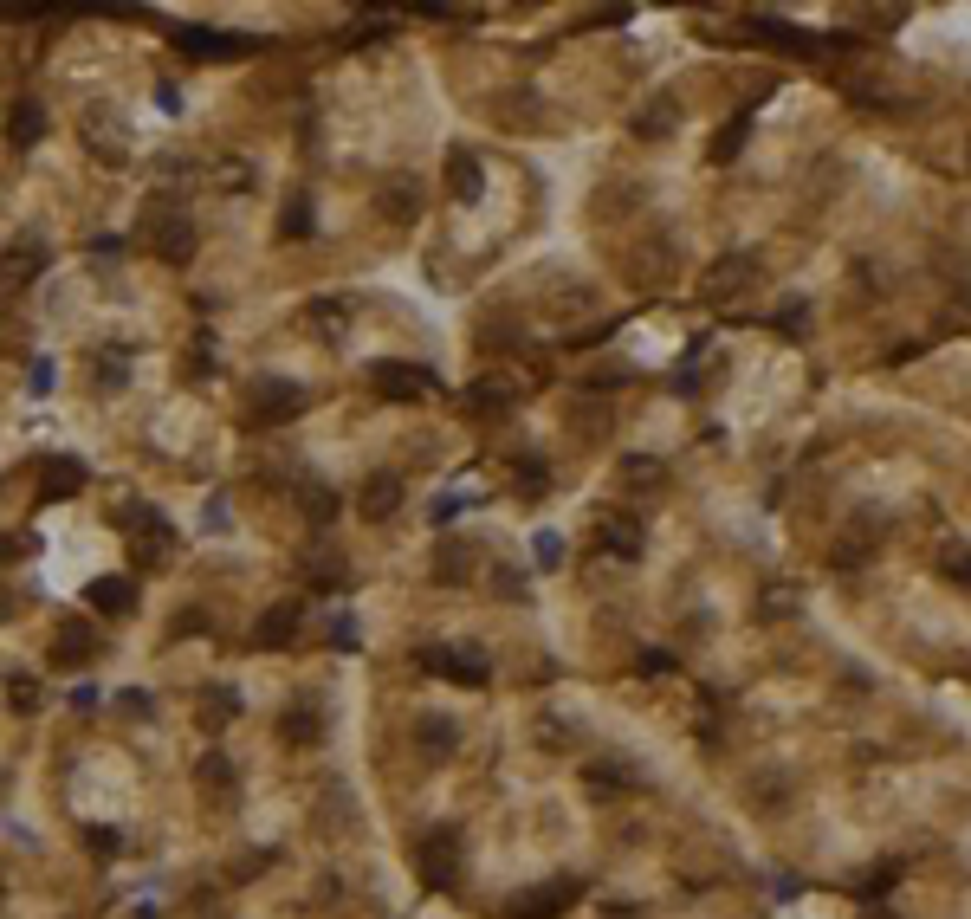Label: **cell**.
Instances as JSON below:
<instances>
[{
  "instance_id": "1",
  "label": "cell",
  "mask_w": 971,
  "mask_h": 919,
  "mask_svg": "<svg viewBox=\"0 0 971 919\" xmlns=\"http://www.w3.org/2000/svg\"><path fill=\"white\" fill-rule=\"evenodd\" d=\"M143 233H149V246H156V259H169V266H188V259H195V221H188L182 201H149Z\"/></svg>"
},
{
  "instance_id": "2",
  "label": "cell",
  "mask_w": 971,
  "mask_h": 919,
  "mask_svg": "<svg viewBox=\"0 0 971 919\" xmlns=\"http://www.w3.org/2000/svg\"><path fill=\"white\" fill-rule=\"evenodd\" d=\"M421 208H428V195H421V175H382L376 188V214L389 227H415Z\"/></svg>"
},
{
  "instance_id": "3",
  "label": "cell",
  "mask_w": 971,
  "mask_h": 919,
  "mask_svg": "<svg viewBox=\"0 0 971 919\" xmlns=\"http://www.w3.org/2000/svg\"><path fill=\"white\" fill-rule=\"evenodd\" d=\"M369 389H376L382 402H415V395L434 389V376H428V369H415V363H395V356H382V363H369Z\"/></svg>"
},
{
  "instance_id": "4",
  "label": "cell",
  "mask_w": 971,
  "mask_h": 919,
  "mask_svg": "<svg viewBox=\"0 0 971 919\" xmlns=\"http://www.w3.org/2000/svg\"><path fill=\"white\" fill-rule=\"evenodd\" d=\"M305 402H311V395L298 389V382L272 376V382H259V389H253V421H259V428H279V421H298V415H305Z\"/></svg>"
},
{
  "instance_id": "5",
  "label": "cell",
  "mask_w": 971,
  "mask_h": 919,
  "mask_svg": "<svg viewBox=\"0 0 971 919\" xmlns=\"http://www.w3.org/2000/svg\"><path fill=\"white\" fill-rule=\"evenodd\" d=\"M583 887L577 881H544V887H525V894H512V907H505V919H557L577 907Z\"/></svg>"
},
{
  "instance_id": "6",
  "label": "cell",
  "mask_w": 971,
  "mask_h": 919,
  "mask_svg": "<svg viewBox=\"0 0 971 919\" xmlns=\"http://www.w3.org/2000/svg\"><path fill=\"white\" fill-rule=\"evenodd\" d=\"M421 674H447V680H460V687H486L492 661L480 648H421Z\"/></svg>"
},
{
  "instance_id": "7",
  "label": "cell",
  "mask_w": 971,
  "mask_h": 919,
  "mask_svg": "<svg viewBox=\"0 0 971 919\" xmlns=\"http://www.w3.org/2000/svg\"><path fill=\"white\" fill-rule=\"evenodd\" d=\"M421 861V881L428 887H454V861H460V829H428L415 848Z\"/></svg>"
},
{
  "instance_id": "8",
  "label": "cell",
  "mask_w": 971,
  "mask_h": 919,
  "mask_svg": "<svg viewBox=\"0 0 971 919\" xmlns=\"http://www.w3.org/2000/svg\"><path fill=\"white\" fill-rule=\"evenodd\" d=\"M751 279H758V259H751V253H732V259H713V266H706L700 292L706 298H738Z\"/></svg>"
},
{
  "instance_id": "9",
  "label": "cell",
  "mask_w": 971,
  "mask_h": 919,
  "mask_svg": "<svg viewBox=\"0 0 971 919\" xmlns=\"http://www.w3.org/2000/svg\"><path fill=\"white\" fill-rule=\"evenodd\" d=\"M298 628H305V609H298V602H272V609L259 615L253 641H259L266 654H279V648H292V641H298Z\"/></svg>"
},
{
  "instance_id": "10",
  "label": "cell",
  "mask_w": 971,
  "mask_h": 919,
  "mask_svg": "<svg viewBox=\"0 0 971 919\" xmlns=\"http://www.w3.org/2000/svg\"><path fill=\"white\" fill-rule=\"evenodd\" d=\"M175 46H182L188 59H246V52H253V39H227V33H208V26H182V33H175Z\"/></svg>"
},
{
  "instance_id": "11",
  "label": "cell",
  "mask_w": 971,
  "mask_h": 919,
  "mask_svg": "<svg viewBox=\"0 0 971 919\" xmlns=\"http://www.w3.org/2000/svg\"><path fill=\"white\" fill-rule=\"evenodd\" d=\"M46 240H20V246H7V253H0V279L7 285H33L39 272H46Z\"/></svg>"
},
{
  "instance_id": "12",
  "label": "cell",
  "mask_w": 971,
  "mask_h": 919,
  "mask_svg": "<svg viewBox=\"0 0 971 919\" xmlns=\"http://www.w3.org/2000/svg\"><path fill=\"white\" fill-rule=\"evenodd\" d=\"M596 544H603L609 557H622V564H635V557H641V518H622V512H609L603 525H596Z\"/></svg>"
},
{
  "instance_id": "13",
  "label": "cell",
  "mask_w": 971,
  "mask_h": 919,
  "mask_svg": "<svg viewBox=\"0 0 971 919\" xmlns=\"http://www.w3.org/2000/svg\"><path fill=\"white\" fill-rule=\"evenodd\" d=\"M564 421L583 434V441H603V434H609V402H603V395H590V389H577V395H570V408H564Z\"/></svg>"
},
{
  "instance_id": "14",
  "label": "cell",
  "mask_w": 971,
  "mask_h": 919,
  "mask_svg": "<svg viewBox=\"0 0 971 919\" xmlns=\"http://www.w3.org/2000/svg\"><path fill=\"white\" fill-rule=\"evenodd\" d=\"M91 654H98V635H91L85 622H59V628H52V661H59V667H85Z\"/></svg>"
},
{
  "instance_id": "15",
  "label": "cell",
  "mask_w": 971,
  "mask_h": 919,
  "mask_svg": "<svg viewBox=\"0 0 971 919\" xmlns=\"http://www.w3.org/2000/svg\"><path fill=\"white\" fill-rule=\"evenodd\" d=\"M480 182H486L480 156H473V149H447V195H454V201H480Z\"/></svg>"
},
{
  "instance_id": "16",
  "label": "cell",
  "mask_w": 971,
  "mask_h": 919,
  "mask_svg": "<svg viewBox=\"0 0 971 919\" xmlns=\"http://www.w3.org/2000/svg\"><path fill=\"white\" fill-rule=\"evenodd\" d=\"M279 738H285V745H298V751L318 745V738H324V712L305 706V699H298V706H285L279 712Z\"/></svg>"
},
{
  "instance_id": "17",
  "label": "cell",
  "mask_w": 971,
  "mask_h": 919,
  "mask_svg": "<svg viewBox=\"0 0 971 919\" xmlns=\"http://www.w3.org/2000/svg\"><path fill=\"white\" fill-rule=\"evenodd\" d=\"M195 784L208 790V797L234 803V790H240V777H234V758H227V751H208V758L195 764Z\"/></svg>"
},
{
  "instance_id": "18",
  "label": "cell",
  "mask_w": 971,
  "mask_h": 919,
  "mask_svg": "<svg viewBox=\"0 0 971 919\" xmlns=\"http://www.w3.org/2000/svg\"><path fill=\"white\" fill-rule=\"evenodd\" d=\"M415 745L428 751V758H454V745H460L454 719H441V712H421V719H415Z\"/></svg>"
},
{
  "instance_id": "19",
  "label": "cell",
  "mask_w": 971,
  "mask_h": 919,
  "mask_svg": "<svg viewBox=\"0 0 971 919\" xmlns=\"http://www.w3.org/2000/svg\"><path fill=\"white\" fill-rule=\"evenodd\" d=\"M39 492H46V499H78V492H85V466L78 460H46V473H39Z\"/></svg>"
},
{
  "instance_id": "20",
  "label": "cell",
  "mask_w": 971,
  "mask_h": 919,
  "mask_svg": "<svg viewBox=\"0 0 971 919\" xmlns=\"http://www.w3.org/2000/svg\"><path fill=\"white\" fill-rule=\"evenodd\" d=\"M505 408H512V395H505L499 382H473V389L460 395V415H473V421H499Z\"/></svg>"
},
{
  "instance_id": "21",
  "label": "cell",
  "mask_w": 971,
  "mask_h": 919,
  "mask_svg": "<svg viewBox=\"0 0 971 919\" xmlns=\"http://www.w3.org/2000/svg\"><path fill=\"white\" fill-rule=\"evenodd\" d=\"M395 512H402V479H395V473H376L363 486V518H395Z\"/></svg>"
},
{
  "instance_id": "22",
  "label": "cell",
  "mask_w": 971,
  "mask_h": 919,
  "mask_svg": "<svg viewBox=\"0 0 971 919\" xmlns=\"http://www.w3.org/2000/svg\"><path fill=\"white\" fill-rule=\"evenodd\" d=\"M39 136H46V111H39L33 98H20V104H13V117H7V143L13 149H33Z\"/></svg>"
},
{
  "instance_id": "23",
  "label": "cell",
  "mask_w": 971,
  "mask_h": 919,
  "mask_svg": "<svg viewBox=\"0 0 971 919\" xmlns=\"http://www.w3.org/2000/svg\"><path fill=\"white\" fill-rule=\"evenodd\" d=\"M305 324H311L318 337H331V344H344V331H350V305H344V298H318V305L305 311Z\"/></svg>"
},
{
  "instance_id": "24",
  "label": "cell",
  "mask_w": 971,
  "mask_h": 919,
  "mask_svg": "<svg viewBox=\"0 0 971 919\" xmlns=\"http://www.w3.org/2000/svg\"><path fill=\"white\" fill-rule=\"evenodd\" d=\"M91 602H98V615H130L136 609V583L130 576H104V583H91Z\"/></svg>"
},
{
  "instance_id": "25",
  "label": "cell",
  "mask_w": 971,
  "mask_h": 919,
  "mask_svg": "<svg viewBox=\"0 0 971 919\" xmlns=\"http://www.w3.org/2000/svg\"><path fill=\"white\" fill-rule=\"evenodd\" d=\"M305 576H311V589H331V596L350 583L344 557H331V551H311V557H305Z\"/></svg>"
},
{
  "instance_id": "26",
  "label": "cell",
  "mask_w": 971,
  "mask_h": 919,
  "mask_svg": "<svg viewBox=\"0 0 971 919\" xmlns=\"http://www.w3.org/2000/svg\"><path fill=\"white\" fill-rule=\"evenodd\" d=\"M208 182L221 188V195H246V188H253V162L227 156V162H214V169H208Z\"/></svg>"
},
{
  "instance_id": "27",
  "label": "cell",
  "mask_w": 971,
  "mask_h": 919,
  "mask_svg": "<svg viewBox=\"0 0 971 919\" xmlns=\"http://www.w3.org/2000/svg\"><path fill=\"white\" fill-rule=\"evenodd\" d=\"M434 576H441V583H467V576H473V551H467V544H441Z\"/></svg>"
},
{
  "instance_id": "28",
  "label": "cell",
  "mask_w": 971,
  "mask_h": 919,
  "mask_svg": "<svg viewBox=\"0 0 971 919\" xmlns=\"http://www.w3.org/2000/svg\"><path fill=\"white\" fill-rule=\"evenodd\" d=\"M674 123H680V104L674 98H654L648 111L635 117V136H661V130H674Z\"/></svg>"
},
{
  "instance_id": "29",
  "label": "cell",
  "mask_w": 971,
  "mask_h": 919,
  "mask_svg": "<svg viewBox=\"0 0 971 919\" xmlns=\"http://www.w3.org/2000/svg\"><path fill=\"white\" fill-rule=\"evenodd\" d=\"M939 576L959 583V589H971V544H946V551H939Z\"/></svg>"
},
{
  "instance_id": "30",
  "label": "cell",
  "mask_w": 971,
  "mask_h": 919,
  "mask_svg": "<svg viewBox=\"0 0 971 919\" xmlns=\"http://www.w3.org/2000/svg\"><path fill=\"white\" fill-rule=\"evenodd\" d=\"M298 505H305L311 525H331V518H337V492L331 486H305V492H298Z\"/></svg>"
},
{
  "instance_id": "31",
  "label": "cell",
  "mask_w": 971,
  "mask_h": 919,
  "mask_svg": "<svg viewBox=\"0 0 971 919\" xmlns=\"http://www.w3.org/2000/svg\"><path fill=\"white\" fill-rule=\"evenodd\" d=\"M311 227H318V214H311V201H305V195H298V201H292V208H285V214H279V240H305V233H311Z\"/></svg>"
},
{
  "instance_id": "32",
  "label": "cell",
  "mask_w": 971,
  "mask_h": 919,
  "mask_svg": "<svg viewBox=\"0 0 971 919\" xmlns=\"http://www.w3.org/2000/svg\"><path fill=\"white\" fill-rule=\"evenodd\" d=\"M622 479H628V486H661V460L628 454V460H622Z\"/></svg>"
},
{
  "instance_id": "33",
  "label": "cell",
  "mask_w": 971,
  "mask_h": 919,
  "mask_svg": "<svg viewBox=\"0 0 971 919\" xmlns=\"http://www.w3.org/2000/svg\"><path fill=\"white\" fill-rule=\"evenodd\" d=\"M861 557H868V538H855V531H849V538H836V544H829V564H836V570H855Z\"/></svg>"
},
{
  "instance_id": "34",
  "label": "cell",
  "mask_w": 971,
  "mask_h": 919,
  "mask_svg": "<svg viewBox=\"0 0 971 919\" xmlns=\"http://www.w3.org/2000/svg\"><path fill=\"white\" fill-rule=\"evenodd\" d=\"M583 777H590V784H596V790H615V784H635V771H628V764H590V771H583Z\"/></svg>"
},
{
  "instance_id": "35",
  "label": "cell",
  "mask_w": 971,
  "mask_h": 919,
  "mask_svg": "<svg viewBox=\"0 0 971 919\" xmlns=\"http://www.w3.org/2000/svg\"><path fill=\"white\" fill-rule=\"evenodd\" d=\"M7 693H13V712H39V680L13 674V680H7Z\"/></svg>"
},
{
  "instance_id": "36",
  "label": "cell",
  "mask_w": 971,
  "mask_h": 919,
  "mask_svg": "<svg viewBox=\"0 0 971 919\" xmlns=\"http://www.w3.org/2000/svg\"><path fill=\"white\" fill-rule=\"evenodd\" d=\"M544 479H551V473H544V460H538V454L518 460V486H525V492H544Z\"/></svg>"
},
{
  "instance_id": "37",
  "label": "cell",
  "mask_w": 971,
  "mask_h": 919,
  "mask_svg": "<svg viewBox=\"0 0 971 919\" xmlns=\"http://www.w3.org/2000/svg\"><path fill=\"white\" fill-rule=\"evenodd\" d=\"M117 525L123 531H143V525H162V518L149 512V505H117Z\"/></svg>"
},
{
  "instance_id": "38",
  "label": "cell",
  "mask_w": 971,
  "mask_h": 919,
  "mask_svg": "<svg viewBox=\"0 0 971 919\" xmlns=\"http://www.w3.org/2000/svg\"><path fill=\"white\" fill-rule=\"evenodd\" d=\"M557 564H564V538L544 531V538H538V570H557Z\"/></svg>"
},
{
  "instance_id": "39",
  "label": "cell",
  "mask_w": 971,
  "mask_h": 919,
  "mask_svg": "<svg viewBox=\"0 0 971 919\" xmlns=\"http://www.w3.org/2000/svg\"><path fill=\"white\" fill-rule=\"evenodd\" d=\"M85 848H91V855H117L123 835H117V829H85Z\"/></svg>"
},
{
  "instance_id": "40",
  "label": "cell",
  "mask_w": 971,
  "mask_h": 919,
  "mask_svg": "<svg viewBox=\"0 0 971 919\" xmlns=\"http://www.w3.org/2000/svg\"><path fill=\"white\" fill-rule=\"evenodd\" d=\"M91 376H98V382H111V389H123V376H130V369H123V356H111V363L98 356V363H91Z\"/></svg>"
},
{
  "instance_id": "41",
  "label": "cell",
  "mask_w": 971,
  "mask_h": 919,
  "mask_svg": "<svg viewBox=\"0 0 971 919\" xmlns=\"http://www.w3.org/2000/svg\"><path fill=\"white\" fill-rule=\"evenodd\" d=\"M492 583H499V596H525V576H518V570H499Z\"/></svg>"
},
{
  "instance_id": "42",
  "label": "cell",
  "mask_w": 971,
  "mask_h": 919,
  "mask_svg": "<svg viewBox=\"0 0 971 919\" xmlns=\"http://www.w3.org/2000/svg\"><path fill=\"white\" fill-rule=\"evenodd\" d=\"M609 919H641V913H635V907H615V913H609Z\"/></svg>"
},
{
  "instance_id": "43",
  "label": "cell",
  "mask_w": 971,
  "mask_h": 919,
  "mask_svg": "<svg viewBox=\"0 0 971 919\" xmlns=\"http://www.w3.org/2000/svg\"><path fill=\"white\" fill-rule=\"evenodd\" d=\"M868 919H894V913H868Z\"/></svg>"
}]
</instances>
